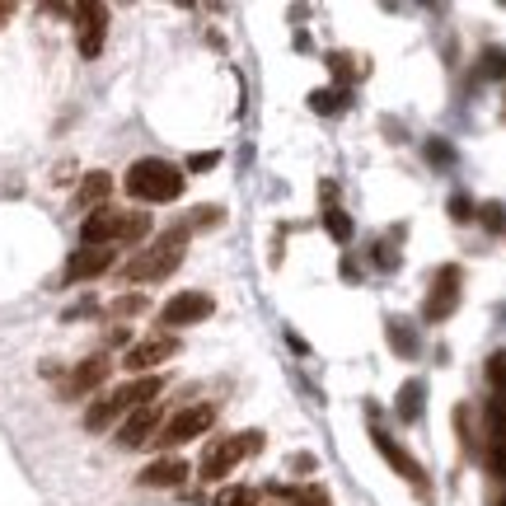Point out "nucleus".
I'll use <instances>...</instances> for the list:
<instances>
[{"label":"nucleus","instance_id":"6e6552de","mask_svg":"<svg viewBox=\"0 0 506 506\" xmlns=\"http://www.w3.org/2000/svg\"><path fill=\"white\" fill-rule=\"evenodd\" d=\"M371 441H375V450L384 455V464H389L394 473H399L404 483H413V488H417V497H432V488H427V473H422V464L408 455V450H404L399 441H394L389 432H380V427L371 432Z\"/></svg>","mask_w":506,"mask_h":506},{"label":"nucleus","instance_id":"c9c22d12","mask_svg":"<svg viewBox=\"0 0 506 506\" xmlns=\"http://www.w3.org/2000/svg\"><path fill=\"white\" fill-rule=\"evenodd\" d=\"M501 506H506V497H501Z\"/></svg>","mask_w":506,"mask_h":506},{"label":"nucleus","instance_id":"473e14b6","mask_svg":"<svg viewBox=\"0 0 506 506\" xmlns=\"http://www.w3.org/2000/svg\"><path fill=\"white\" fill-rule=\"evenodd\" d=\"M375 268H399V248H394V244H375Z\"/></svg>","mask_w":506,"mask_h":506},{"label":"nucleus","instance_id":"7ed1b4c3","mask_svg":"<svg viewBox=\"0 0 506 506\" xmlns=\"http://www.w3.org/2000/svg\"><path fill=\"white\" fill-rule=\"evenodd\" d=\"M122 183L136 202H174V197H183V169L151 155V160H136Z\"/></svg>","mask_w":506,"mask_h":506},{"label":"nucleus","instance_id":"39448f33","mask_svg":"<svg viewBox=\"0 0 506 506\" xmlns=\"http://www.w3.org/2000/svg\"><path fill=\"white\" fill-rule=\"evenodd\" d=\"M211 422H216V408H211V404H192V408H183V413H174V417H164L151 445H160V450L188 445V441H197V436H207Z\"/></svg>","mask_w":506,"mask_h":506},{"label":"nucleus","instance_id":"4be33fe9","mask_svg":"<svg viewBox=\"0 0 506 506\" xmlns=\"http://www.w3.org/2000/svg\"><path fill=\"white\" fill-rule=\"evenodd\" d=\"M478 75H488V80H506V47H483Z\"/></svg>","mask_w":506,"mask_h":506},{"label":"nucleus","instance_id":"aec40b11","mask_svg":"<svg viewBox=\"0 0 506 506\" xmlns=\"http://www.w3.org/2000/svg\"><path fill=\"white\" fill-rule=\"evenodd\" d=\"M389 347H394V352H404V356L417 352V337H413V328H408L404 319H389Z\"/></svg>","mask_w":506,"mask_h":506},{"label":"nucleus","instance_id":"2f4dec72","mask_svg":"<svg viewBox=\"0 0 506 506\" xmlns=\"http://www.w3.org/2000/svg\"><path fill=\"white\" fill-rule=\"evenodd\" d=\"M220 220H225V211H220V207H197V216H192V220H183V225L192 230V225H220Z\"/></svg>","mask_w":506,"mask_h":506},{"label":"nucleus","instance_id":"9b49d317","mask_svg":"<svg viewBox=\"0 0 506 506\" xmlns=\"http://www.w3.org/2000/svg\"><path fill=\"white\" fill-rule=\"evenodd\" d=\"M75 19H80V56L94 62L103 52V38H108V10L90 0V5H75Z\"/></svg>","mask_w":506,"mask_h":506},{"label":"nucleus","instance_id":"4468645a","mask_svg":"<svg viewBox=\"0 0 506 506\" xmlns=\"http://www.w3.org/2000/svg\"><path fill=\"white\" fill-rule=\"evenodd\" d=\"M108 371H112V361H108V356H90V361H80L75 371H71V380H66V394L75 399V394L99 389V384L108 380Z\"/></svg>","mask_w":506,"mask_h":506},{"label":"nucleus","instance_id":"5701e85b","mask_svg":"<svg viewBox=\"0 0 506 506\" xmlns=\"http://www.w3.org/2000/svg\"><path fill=\"white\" fill-rule=\"evenodd\" d=\"M151 235V216L146 211H127V225H122V244H141Z\"/></svg>","mask_w":506,"mask_h":506},{"label":"nucleus","instance_id":"9d476101","mask_svg":"<svg viewBox=\"0 0 506 506\" xmlns=\"http://www.w3.org/2000/svg\"><path fill=\"white\" fill-rule=\"evenodd\" d=\"M211 309H216V300H211L207 291H179L174 300L160 309V324H169V328H188V324L211 319Z\"/></svg>","mask_w":506,"mask_h":506},{"label":"nucleus","instance_id":"412c9836","mask_svg":"<svg viewBox=\"0 0 506 506\" xmlns=\"http://www.w3.org/2000/svg\"><path fill=\"white\" fill-rule=\"evenodd\" d=\"M309 108H315V112H343L347 108V90H315V94H309Z\"/></svg>","mask_w":506,"mask_h":506},{"label":"nucleus","instance_id":"0eeeda50","mask_svg":"<svg viewBox=\"0 0 506 506\" xmlns=\"http://www.w3.org/2000/svg\"><path fill=\"white\" fill-rule=\"evenodd\" d=\"M174 356H179V337L174 333H155V337H146V343H131L127 356H122V365H127L131 375H151L155 365L174 361Z\"/></svg>","mask_w":506,"mask_h":506},{"label":"nucleus","instance_id":"dca6fc26","mask_svg":"<svg viewBox=\"0 0 506 506\" xmlns=\"http://www.w3.org/2000/svg\"><path fill=\"white\" fill-rule=\"evenodd\" d=\"M112 192V179L103 174H84V183H80V192H75V207H84V211H94V207H103V197Z\"/></svg>","mask_w":506,"mask_h":506},{"label":"nucleus","instance_id":"72a5a7b5","mask_svg":"<svg viewBox=\"0 0 506 506\" xmlns=\"http://www.w3.org/2000/svg\"><path fill=\"white\" fill-rule=\"evenodd\" d=\"M427 160H441V164H450V160H455V151H450L445 141H432V146H427Z\"/></svg>","mask_w":506,"mask_h":506},{"label":"nucleus","instance_id":"2eb2a0df","mask_svg":"<svg viewBox=\"0 0 506 506\" xmlns=\"http://www.w3.org/2000/svg\"><path fill=\"white\" fill-rule=\"evenodd\" d=\"M188 473H192V469H188L183 460L164 455V460H155V464H146V469H141V483H146V488H179Z\"/></svg>","mask_w":506,"mask_h":506},{"label":"nucleus","instance_id":"1a4fd4ad","mask_svg":"<svg viewBox=\"0 0 506 506\" xmlns=\"http://www.w3.org/2000/svg\"><path fill=\"white\" fill-rule=\"evenodd\" d=\"M122 225H127V211L118 207H94L80 225V239L84 248H108V244H122Z\"/></svg>","mask_w":506,"mask_h":506},{"label":"nucleus","instance_id":"423d86ee","mask_svg":"<svg viewBox=\"0 0 506 506\" xmlns=\"http://www.w3.org/2000/svg\"><path fill=\"white\" fill-rule=\"evenodd\" d=\"M460 281H464V272H460L455 263L441 268V272L432 277V291H427V305H422V319H427V324H441V319L455 315V305H460Z\"/></svg>","mask_w":506,"mask_h":506},{"label":"nucleus","instance_id":"6ab92c4d","mask_svg":"<svg viewBox=\"0 0 506 506\" xmlns=\"http://www.w3.org/2000/svg\"><path fill=\"white\" fill-rule=\"evenodd\" d=\"M324 225H328V235H333L337 244H347V239H352V216L337 207V202H324Z\"/></svg>","mask_w":506,"mask_h":506},{"label":"nucleus","instance_id":"f704fd0d","mask_svg":"<svg viewBox=\"0 0 506 506\" xmlns=\"http://www.w3.org/2000/svg\"><path fill=\"white\" fill-rule=\"evenodd\" d=\"M15 19V5H10V0H0V28H5Z\"/></svg>","mask_w":506,"mask_h":506},{"label":"nucleus","instance_id":"a878e982","mask_svg":"<svg viewBox=\"0 0 506 506\" xmlns=\"http://www.w3.org/2000/svg\"><path fill=\"white\" fill-rule=\"evenodd\" d=\"M488 380H492V389L506 399V352H492L488 356Z\"/></svg>","mask_w":506,"mask_h":506},{"label":"nucleus","instance_id":"393cba45","mask_svg":"<svg viewBox=\"0 0 506 506\" xmlns=\"http://www.w3.org/2000/svg\"><path fill=\"white\" fill-rule=\"evenodd\" d=\"M478 220H483L492 235H501L506 230V207L501 202H483V207H478Z\"/></svg>","mask_w":506,"mask_h":506},{"label":"nucleus","instance_id":"cd10ccee","mask_svg":"<svg viewBox=\"0 0 506 506\" xmlns=\"http://www.w3.org/2000/svg\"><path fill=\"white\" fill-rule=\"evenodd\" d=\"M141 309H146V296H118V300H112V315H141Z\"/></svg>","mask_w":506,"mask_h":506},{"label":"nucleus","instance_id":"c756f323","mask_svg":"<svg viewBox=\"0 0 506 506\" xmlns=\"http://www.w3.org/2000/svg\"><path fill=\"white\" fill-rule=\"evenodd\" d=\"M450 220H473V202H469V197L464 192H455V197H450Z\"/></svg>","mask_w":506,"mask_h":506},{"label":"nucleus","instance_id":"c85d7f7f","mask_svg":"<svg viewBox=\"0 0 506 506\" xmlns=\"http://www.w3.org/2000/svg\"><path fill=\"white\" fill-rule=\"evenodd\" d=\"M455 432H460V450L473 455V436H469V408H455Z\"/></svg>","mask_w":506,"mask_h":506},{"label":"nucleus","instance_id":"7c9ffc66","mask_svg":"<svg viewBox=\"0 0 506 506\" xmlns=\"http://www.w3.org/2000/svg\"><path fill=\"white\" fill-rule=\"evenodd\" d=\"M216 164H220V151H197V155L188 160L192 174H207V169H216Z\"/></svg>","mask_w":506,"mask_h":506},{"label":"nucleus","instance_id":"f257e3e1","mask_svg":"<svg viewBox=\"0 0 506 506\" xmlns=\"http://www.w3.org/2000/svg\"><path fill=\"white\" fill-rule=\"evenodd\" d=\"M164 389V375H136L127 384H118L112 394H103V399H94L90 408H84V427L90 432H103L112 417H122V413H136V408H146L155 394Z\"/></svg>","mask_w":506,"mask_h":506},{"label":"nucleus","instance_id":"a211bd4d","mask_svg":"<svg viewBox=\"0 0 506 506\" xmlns=\"http://www.w3.org/2000/svg\"><path fill=\"white\" fill-rule=\"evenodd\" d=\"M422 394H427V384H422V380H408V384L399 389V404H394V408H399L404 422H417V417H422Z\"/></svg>","mask_w":506,"mask_h":506},{"label":"nucleus","instance_id":"bb28decb","mask_svg":"<svg viewBox=\"0 0 506 506\" xmlns=\"http://www.w3.org/2000/svg\"><path fill=\"white\" fill-rule=\"evenodd\" d=\"M352 62H356V56H347V52H333V56H328V66H333V75H337V80H352V75H356V66H352Z\"/></svg>","mask_w":506,"mask_h":506},{"label":"nucleus","instance_id":"ddd939ff","mask_svg":"<svg viewBox=\"0 0 506 506\" xmlns=\"http://www.w3.org/2000/svg\"><path fill=\"white\" fill-rule=\"evenodd\" d=\"M112 263H118V253H112V248H75L71 263H66V281H94Z\"/></svg>","mask_w":506,"mask_h":506},{"label":"nucleus","instance_id":"b1692460","mask_svg":"<svg viewBox=\"0 0 506 506\" xmlns=\"http://www.w3.org/2000/svg\"><path fill=\"white\" fill-rule=\"evenodd\" d=\"M211 506H258V492L253 488H220Z\"/></svg>","mask_w":506,"mask_h":506},{"label":"nucleus","instance_id":"20e7f679","mask_svg":"<svg viewBox=\"0 0 506 506\" xmlns=\"http://www.w3.org/2000/svg\"><path fill=\"white\" fill-rule=\"evenodd\" d=\"M263 450V432H239V436H216L207 445V455H202V478L207 483H216V478H225L244 455H258Z\"/></svg>","mask_w":506,"mask_h":506},{"label":"nucleus","instance_id":"f03ea898","mask_svg":"<svg viewBox=\"0 0 506 506\" xmlns=\"http://www.w3.org/2000/svg\"><path fill=\"white\" fill-rule=\"evenodd\" d=\"M183 248H188V225H174V230H164L151 248H136V258L122 263V277L127 281H160L183 263Z\"/></svg>","mask_w":506,"mask_h":506},{"label":"nucleus","instance_id":"f3484780","mask_svg":"<svg viewBox=\"0 0 506 506\" xmlns=\"http://www.w3.org/2000/svg\"><path fill=\"white\" fill-rule=\"evenodd\" d=\"M488 450L506 455V399H488Z\"/></svg>","mask_w":506,"mask_h":506},{"label":"nucleus","instance_id":"f8f14e48","mask_svg":"<svg viewBox=\"0 0 506 506\" xmlns=\"http://www.w3.org/2000/svg\"><path fill=\"white\" fill-rule=\"evenodd\" d=\"M155 432H160V408H155V404H146V408H136V413H127V417H122V427H118V445H127V450L151 445V441H155Z\"/></svg>","mask_w":506,"mask_h":506}]
</instances>
